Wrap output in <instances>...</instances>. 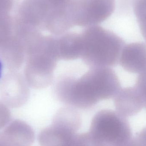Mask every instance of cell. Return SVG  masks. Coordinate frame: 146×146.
<instances>
[{
	"instance_id": "3957f363",
	"label": "cell",
	"mask_w": 146,
	"mask_h": 146,
	"mask_svg": "<svg viewBox=\"0 0 146 146\" xmlns=\"http://www.w3.org/2000/svg\"><path fill=\"white\" fill-rule=\"evenodd\" d=\"M59 60L55 36L42 35L26 53L24 77L29 86L42 89L50 86Z\"/></svg>"
},
{
	"instance_id": "4fadbf2b",
	"label": "cell",
	"mask_w": 146,
	"mask_h": 146,
	"mask_svg": "<svg viewBox=\"0 0 146 146\" xmlns=\"http://www.w3.org/2000/svg\"><path fill=\"white\" fill-rule=\"evenodd\" d=\"M3 133L9 141L25 146H32L35 140L33 129L26 123L21 120L12 121Z\"/></svg>"
},
{
	"instance_id": "6da1fadb",
	"label": "cell",
	"mask_w": 146,
	"mask_h": 146,
	"mask_svg": "<svg viewBox=\"0 0 146 146\" xmlns=\"http://www.w3.org/2000/svg\"><path fill=\"white\" fill-rule=\"evenodd\" d=\"M121 89L115 71L104 67L91 68L78 79L62 76L54 90L57 100L67 106L86 110L102 100L114 98Z\"/></svg>"
},
{
	"instance_id": "9c48e42d",
	"label": "cell",
	"mask_w": 146,
	"mask_h": 146,
	"mask_svg": "<svg viewBox=\"0 0 146 146\" xmlns=\"http://www.w3.org/2000/svg\"><path fill=\"white\" fill-rule=\"evenodd\" d=\"M114 102L117 111L127 117L135 115L145 106L143 96L135 86L121 89Z\"/></svg>"
},
{
	"instance_id": "9a60e30c",
	"label": "cell",
	"mask_w": 146,
	"mask_h": 146,
	"mask_svg": "<svg viewBox=\"0 0 146 146\" xmlns=\"http://www.w3.org/2000/svg\"><path fill=\"white\" fill-rule=\"evenodd\" d=\"M14 29V18L9 14H0V47L13 36Z\"/></svg>"
},
{
	"instance_id": "30bf717a",
	"label": "cell",
	"mask_w": 146,
	"mask_h": 146,
	"mask_svg": "<svg viewBox=\"0 0 146 146\" xmlns=\"http://www.w3.org/2000/svg\"><path fill=\"white\" fill-rule=\"evenodd\" d=\"M55 36L59 60H73L81 58L82 45L80 34L67 32Z\"/></svg>"
},
{
	"instance_id": "2e32d148",
	"label": "cell",
	"mask_w": 146,
	"mask_h": 146,
	"mask_svg": "<svg viewBox=\"0 0 146 146\" xmlns=\"http://www.w3.org/2000/svg\"><path fill=\"white\" fill-rule=\"evenodd\" d=\"M133 10L141 34L146 41V0H134Z\"/></svg>"
},
{
	"instance_id": "e0dca14e",
	"label": "cell",
	"mask_w": 146,
	"mask_h": 146,
	"mask_svg": "<svg viewBox=\"0 0 146 146\" xmlns=\"http://www.w3.org/2000/svg\"><path fill=\"white\" fill-rule=\"evenodd\" d=\"M75 145L76 146H106L104 142L90 132L76 134Z\"/></svg>"
},
{
	"instance_id": "cb8c5ba5",
	"label": "cell",
	"mask_w": 146,
	"mask_h": 146,
	"mask_svg": "<svg viewBox=\"0 0 146 146\" xmlns=\"http://www.w3.org/2000/svg\"><path fill=\"white\" fill-rule=\"evenodd\" d=\"M2 62L1 60V59H0V78H1V76L2 75Z\"/></svg>"
},
{
	"instance_id": "ffe728a7",
	"label": "cell",
	"mask_w": 146,
	"mask_h": 146,
	"mask_svg": "<svg viewBox=\"0 0 146 146\" xmlns=\"http://www.w3.org/2000/svg\"><path fill=\"white\" fill-rule=\"evenodd\" d=\"M72 0H45L51 8H62L67 7Z\"/></svg>"
},
{
	"instance_id": "d6986e66",
	"label": "cell",
	"mask_w": 146,
	"mask_h": 146,
	"mask_svg": "<svg viewBox=\"0 0 146 146\" xmlns=\"http://www.w3.org/2000/svg\"><path fill=\"white\" fill-rule=\"evenodd\" d=\"M135 86L143 96L144 101L146 100V71L141 73L138 76Z\"/></svg>"
},
{
	"instance_id": "ba28073f",
	"label": "cell",
	"mask_w": 146,
	"mask_h": 146,
	"mask_svg": "<svg viewBox=\"0 0 146 146\" xmlns=\"http://www.w3.org/2000/svg\"><path fill=\"white\" fill-rule=\"evenodd\" d=\"M119 63L127 72L141 73L146 71V43L135 42L125 45Z\"/></svg>"
},
{
	"instance_id": "52a82bcc",
	"label": "cell",
	"mask_w": 146,
	"mask_h": 146,
	"mask_svg": "<svg viewBox=\"0 0 146 146\" xmlns=\"http://www.w3.org/2000/svg\"><path fill=\"white\" fill-rule=\"evenodd\" d=\"M1 83V94L6 104L17 108L28 100L29 86L21 74L13 71L5 76Z\"/></svg>"
},
{
	"instance_id": "7c38bea8",
	"label": "cell",
	"mask_w": 146,
	"mask_h": 146,
	"mask_svg": "<svg viewBox=\"0 0 146 146\" xmlns=\"http://www.w3.org/2000/svg\"><path fill=\"white\" fill-rule=\"evenodd\" d=\"M69 5L62 8H50L44 31L49 32L53 35L60 36L74 27L69 12Z\"/></svg>"
},
{
	"instance_id": "8992f818",
	"label": "cell",
	"mask_w": 146,
	"mask_h": 146,
	"mask_svg": "<svg viewBox=\"0 0 146 146\" xmlns=\"http://www.w3.org/2000/svg\"><path fill=\"white\" fill-rule=\"evenodd\" d=\"M50 7L45 0H24L19 7L15 22L44 31Z\"/></svg>"
},
{
	"instance_id": "5bb4252c",
	"label": "cell",
	"mask_w": 146,
	"mask_h": 146,
	"mask_svg": "<svg viewBox=\"0 0 146 146\" xmlns=\"http://www.w3.org/2000/svg\"><path fill=\"white\" fill-rule=\"evenodd\" d=\"M76 109L69 106L61 108L55 115L52 124L76 133L81 125L82 119L80 113Z\"/></svg>"
},
{
	"instance_id": "603a6c76",
	"label": "cell",
	"mask_w": 146,
	"mask_h": 146,
	"mask_svg": "<svg viewBox=\"0 0 146 146\" xmlns=\"http://www.w3.org/2000/svg\"><path fill=\"white\" fill-rule=\"evenodd\" d=\"M0 146H9L8 142L3 133H0Z\"/></svg>"
},
{
	"instance_id": "7402d4cb",
	"label": "cell",
	"mask_w": 146,
	"mask_h": 146,
	"mask_svg": "<svg viewBox=\"0 0 146 146\" xmlns=\"http://www.w3.org/2000/svg\"><path fill=\"white\" fill-rule=\"evenodd\" d=\"M134 139L139 146H146V127L138 133Z\"/></svg>"
},
{
	"instance_id": "ac0fdd59",
	"label": "cell",
	"mask_w": 146,
	"mask_h": 146,
	"mask_svg": "<svg viewBox=\"0 0 146 146\" xmlns=\"http://www.w3.org/2000/svg\"><path fill=\"white\" fill-rule=\"evenodd\" d=\"M11 119V113L7 106L0 101V130L9 123Z\"/></svg>"
},
{
	"instance_id": "5b68a950",
	"label": "cell",
	"mask_w": 146,
	"mask_h": 146,
	"mask_svg": "<svg viewBox=\"0 0 146 146\" xmlns=\"http://www.w3.org/2000/svg\"><path fill=\"white\" fill-rule=\"evenodd\" d=\"M115 0H72L69 6L74 26L98 25L113 13Z\"/></svg>"
},
{
	"instance_id": "8fae6325",
	"label": "cell",
	"mask_w": 146,
	"mask_h": 146,
	"mask_svg": "<svg viewBox=\"0 0 146 146\" xmlns=\"http://www.w3.org/2000/svg\"><path fill=\"white\" fill-rule=\"evenodd\" d=\"M75 133L52 124L43 129L38 136L40 146H67L74 143Z\"/></svg>"
},
{
	"instance_id": "44dd1931",
	"label": "cell",
	"mask_w": 146,
	"mask_h": 146,
	"mask_svg": "<svg viewBox=\"0 0 146 146\" xmlns=\"http://www.w3.org/2000/svg\"><path fill=\"white\" fill-rule=\"evenodd\" d=\"M13 5V0H0V14H9Z\"/></svg>"
},
{
	"instance_id": "277c9868",
	"label": "cell",
	"mask_w": 146,
	"mask_h": 146,
	"mask_svg": "<svg viewBox=\"0 0 146 146\" xmlns=\"http://www.w3.org/2000/svg\"><path fill=\"white\" fill-rule=\"evenodd\" d=\"M89 132L108 146H123L132 138L127 117L110 110H102L95 114Z\"/></svg>"
},
{
	"instance_id": "7a4b0ae2",
	"label": "cell",
	"mask_w": 146,
	"mask_h": 146,
	"mask_svg": "<svg viewBox=\"0 0 146 146\" xmlns=\"http://www.w3.org/2000/svg\"><path fill=\"white\" fill-rule=\"evenodd\" d=\"M81 58L91 68L115 66L119 63L124 40L114 33L98 25L88 27L80 34Z\"/></svg>"
},
{
	"instance_id": "d4e9b609",
	"label": "cell",
	"mask_w": 146,
	"mask_h": 146,
	"mask_svg": "<svg viewBox=\"0 0 146 146\" xmlns=\"http://www.w3.org/2000/svg\"><path fill=\"white\" fill-rule=\"evenodd\" d=\"M145 107L146 109V100L145 101Z\"/></svg>"
}]
</instances>
